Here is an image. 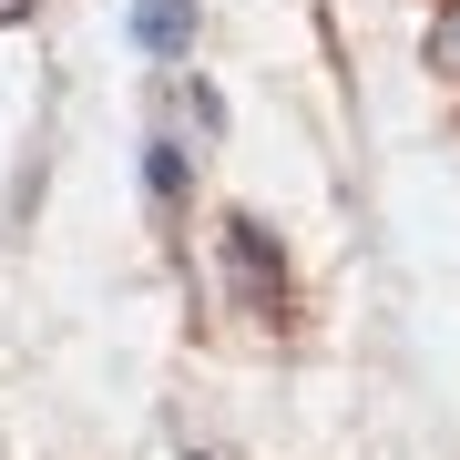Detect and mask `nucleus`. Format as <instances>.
<instances>
[{"label":"nucleus","mask_w":460,"mask_h":460,"mask_svg":"<svg viewBox=\"0 0 460 460\" xmlns=\"http://www.w3.org/2000/svg\"><path fill=\"white\" fill-rule=\"evenodd\" d=\"M226 277H235V296H246V307H277V246H266L246 215L226 226Z\"/></svg>","instance_id":"1"},{"label":"nucleus","mask_w":460,"mask_h":460,"mask_svg":"<svg viewBox=\"0 0 460 460\" xmlns=\"http://www.w3.org/2000/svg\"><path fill=\"white\" fill-rule=\"evenodd\" d=\"M429 51H440V62L460 72V11H440V21H429Z\"/></svg>","instance_id":"4"},{"label":"nucleus","mask_w":460,"mask_h":460,"mask_svg":"<svg viewBox=\"0 0 460 460\" xmlns=\"http://www.w3.org/2000/svg\"><path fill=\"white\" fill-rule=\"evenodd\" d=\"M11 11H21V0H0V21H11Z\"/></svg>","instance_id":"5"},{"label":"nucleus","mask_w":460,"mask_h":460,"mask_svg":"<svg viewBox=\"0 0 460 460\" xmlns=\"http://www.w3.org/2000/svg\"><path fill=\"white\" fill-rule=\"evenodd\" d=\"M133 41H144L154 62H184V41H195V0H133Z\"/></svg>","instance_id":"2"},{"label":"nucleus","mask_w":460,"mask_h":460,"mask_svg":"<svg viewBox=\"0 0 460 460\" xmlns=\"http://www.w3.org/2000/svg\"><path fill=\"white\" fill-rule=\"evenodd\" d=\"M144 184L174 205V195H184V154H174V144H154V154H144Z\"/></svg>","instance_id":"3"}]
</instances>
